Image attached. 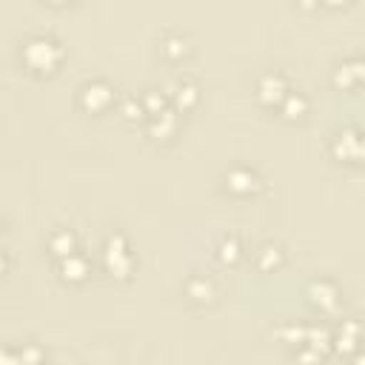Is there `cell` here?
Masks as SVG:
<instances>
[{
    "mask_svg": "<svg viewBox=\"0 0 365 365\" xmlns=\"http://www.w3.org/2000/svg\"><path fill=\"white\" fill-rule=\"evenodd\" d=\"M48 54H57V46H54L48 37H34V40L26 46V57H29L34 66H48V63H51Z\"/></svg>",
    "mask_w": 365,
    "mask_h": 365,
    "instance_id": "cell-1",
    "label": "cell"
}]
</instances>
